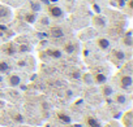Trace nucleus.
<instances>
[{
    "instance_id": "nucleus-28",
    "label": "nucleus",
    "mask_w": 133,
    "mask_h": 127,
    "mask_svg": "<svg viewBox=\"0 0 133 127\" xmlns=\"http://www.w3.org/2000/svg\"><path fill=\"white\" fill-rule=\"evenodd\" d=\"M0 82H3V75L0 74Z\"/></svg>"
},
{
    "instance_id": "nucleus-15",
    "label": "nucleus",
    "mask_w": 133,
    "mask_h": 127,
    "mask_svg": "<svg viewBox=\"0 0 133 127\" xmlns=\"http://www.w3.org/2000/svg\"><path fill=\"white\" fill-rule=\"evenodd\" d=\"M56 117H57V119H59L61 123H64V124H72V118H71L68 114H65L64 112H59V113L56 114Z\"/></svg>"
},
{
    "instance_id": "nucleus-5",
    "label": "nucleus",
    "mask_w": 133,
    "mask_h": 127,
    "mask_svg": "<svg viewBox=\"0 0 133 127\" xmlns=\"http://www.w3.org/2000/svg\"><path fill=\"white\" fill-rule=\"evenodd\" d=\"M120 123L123 127H133V112L132 110H127L120 119Z\"/></svg>"
},
{
    "instance_id": "nucleus-13",
    "label": "nucleus",
    "mask_w": 133,
    "mask_h": 127,
    "mask_svg": "<svg viewBox=\"0 0 133 127\" xmlns=\"http://www.w3.org/2000/svg\"><path fill=\"white\" fill-rule=\"evenodd\" d=\"M101 93H102V96H104V97H110V96L114 95V87L110 86V84H107V83H104V84H102Z\"/></svg>"
},
{
    "instance_id": "nucleus-25",
    "label": "nucleus",
    "mask_w": 133,
    "mask_h": 127,
    "mask_svg": "<svg viewBox=\"0 0 133 127\" xmlns=\"http://www.w3.org/2000/svg\"><path fill=\"white\" fill-rule=\"evenodd\" d=\"M82 79H84V82H85L86 84H91V83H93V77H91L90 74H85V75L82 77Z\"/></svg>"
},
{
    "instance_id": "nucleus-24",
    "label": "nucleus",
    "mask_w": 133,
    "mask_h": 127,
    "mask_svg": "<svg viewBox=\"0 0 133 127\" xmlns=\"http://www.w3.org/2000/svg\"><path fill=\"white\" fill-rule=\"evenodd\" d=\"M103 127H123V126H121V123H120L119 121H115V119H114V121L107 122Z\"/></svg>"
},
{
    "instance_id": "nucleus-20",
    "label": "nucleus",
    "mask_w": 133,
    "mask_h": 127,
    "mask_svg": "<svg viewBox=\"0 0 133 127\" xmlns=\"http://www.w3.org/2000/svg\"><path fill=\"white\" fill-rule=\"evenodd\" d=\"M127 101H128V97H127L125 93L120 92V93H116V95H115V102H116V104L124 105V104H127Z\"/></svg>"
},
{
    "instance_id": "nucleus-17",
    "label": "nucleus",
    "mask_w": 133,
    "mask_h": 127,
    "mask_svg": "<svg viewBox=\"0 0 133 127\" xmlns=\"http://www.w3.org/2000/svg\"><path fill=\"white\" fill-rule=\"evenodd\" d=\"M63 51L66 53V54H73L76 52V44L72 43V42H66L64 45H63Z\"/></svg>"
},
{
    "instance_id": "nucleus-19",
    "label": "nucleus",
    "mask_w": 133,
    "mask_h": 127,
    "mask_svg": "<svg viewBox=\"0 0 133 127\" xmlns=\"http://www.w3.org/2000/svg\"><path fill=\"white\" fill-rule=\"evenodd\" d=\"M93 82L94 83H97V84H104L106 82H107V77L104 75V74H101V73H98V74H95L94 77H93Z\"/></svg>"
},
{
    "instance_id": "nucleus-8",
    "label": "nucleus",
    "mask_w": 133,
    "mask_h": 127,
    "mask_svg": "<svg viewBox=\"0 0 133 127\" xmlns=\"http://www.w3.org/2000/svg\"><path fill=\"white\" fill-rule=\"evenodd\" d=\"M97 45L101 51H108L111 48V42L104 36H99L97 38Z\"/></svg>"
},
{
    "instance_id": "nucleus-9",
    "label": "nucleus",
    "mask_w": 133,
    "mask_h": 127,
    "mask_svg": "<svg viewBox=\"0 0 133 127\" xmlns=\"http://www.w3.org/2000/svg\"><path fill=\"white\" fill-rule=\"evenodd\" d=\"M24 21H25L26 23H29V25H34V23L38 21V13L31 12V11L26 12V13L24 14Z\"/></svg>"
},
{
    "instance_id": "nucleus-29",
    "label": "nucleus",
    "mask_w": 133,
    "mask_h": 127,
    "mask_svg": "<svg viewBox=\"0 0 133 127\" xmlns=\"http://www.w3.org/2000/svg\"><path fill=\"white\" fill-rule=\"evenodd\" d=\"M17 2H21V0H17Z\"/></svg>"
},
{
    "instance_id": "nucleus-10",
    "label": "nucleus",
    "mask_w": 133,
    "mask_h": 127,
    "mask_svg": "<svg viewBox=\"0 0 133 127\" xmlns=\"http://www.w3.org/2000/svg\"><path fill=\"white\" fill-rule=\"evenodd\" d=\"M111 54L115 58V61H117V62H124L127 60V54L123 49H112Z\"/></svg>"
},
{
    "instance_id": "nucleus-1",
    "label": "nucleus",
    "mask_w": 133,
    "mask_h": 127,
    "mask_svg": "<svg viewBox=\"0 0 133 127\" xmlns=\"http://www.w3.org/2000/svg\"><path fill=\"white\" fill-rule=\"evenodd\" d=\"M13 18V11L7 7L0 4V22H9Z\"/></svg>"
},
{
    "instance_id": "nucleus-12",
    "label": "nucleus",
    "mask_w": 133,
    "mask_h": 127,
    "mask_svg": "<svg viewBox=\"0 0 133 127\" xmlns=\"http://www.w3.org/2000/svg\"><path fill=\"white\" fill-rule=\"evenodd\" d=\"M85 122H86V126L88 127H103V124L99 122V119H97L93 115H88L86 119H85Z\"/></svg>"
},
{
    "instance_id": "nucleus-21",
    "label": "nucleus",
    "mask_w": 133,
    "mask_h": 127,
    "mask_svg": "<svg viewBox=\"0 0 133 127\" xmlns=\"http://www.w3.org/2000/svg\"><path fill=\"white\" fill-rule=\"evenodd\" d=\"M30 49H31V47H30L29 43H20L17 45V52L18 53H28V52H30Z\"/></svg>"
},
{
    "instance_id": "nucleus-27",
    "label": "nucleus",
    "mask_w": 133,
    "mask_h": 127,
    "mask_svg": "<svg viewBox=\"0 0 133 127\" xmlns=\"http://www.w3.org/2000/svg\"><path fill=\"white\" fill-rule=\"evenodd\" d=\"M4 105H5V102H4L3 100H0V108H3Z\"/></svg>"
},
{
    "instance_id": "nucleus-30",
    "label": "nucleus",
    "mask_w": 133,
    "mask_h": 127,
    "mask_svg": "<svg viewBox=\"0 0 133 127\" xmlns=\"http://www.w3.org/2000/svg\"><path fill=\"white\" fill-rule=\"evenodd\" d=\"M68 127H69V126H68Z\"/></svg>"
},
{
    "instance_id": "nucleus-11",
    "label": "nucleus",
    "mask_w": 133,
    "mask_h": 127,
    "mask_svg": "<svg viewBox=\"0 0 133 127\" xmlns=\"http://www.w3.org/2000/svg\"><path fill=\"white\" fill-rule=\"evenodd\" d=\"M3 52L7 56H13L17 53V45H15L13 43H7L5 45H3Z\"/></svg>"
},
{
    "instance_id": "nucleus-7",
    "label": "nucleus",
    "mask_w": 133,
    "mask_h": 127,
    "mask_svg": "<svg viewBox=\"0 0 133 127\" xmlns=\"http://www.w3.org/2000/svg\"><path fill=\"white\" fill-rule=\"evenodd\" d=\"M21 81L22 79H21V77L18 74H9V77L7 79V83H8V86L11 88H16V87H18L21 84Z\"/></svg>"
},
{
    "instance_id": "nucleus-22",
    "label": "nucleus",
    "mask_w": 133,
    "mask_h": 127,
    "mask_svg": "<svg viewBox=\"0 0 133 127\" xmlns=\"http://www.w3.org/2000/svg\"><path fill=\"white\" fill-rule=\"evenodd\" d=\"M47 53H48V56L52 57V58H60L61 54H63L61 51L57 49V48H48V49H47Z\"/></svg>"
},
{
    "instance_id": "nucleus-4",
    "label": "nucleus",
    "mask_w": 133,
    "mask_h": 127,
    "mask_svg": "<svg viewBox=\"0 0 133 127\" xmlns=\"http://www.w3.org/2000/svg\"><path fill=\"white\" fill-rule=\"evenodd\" d=\"M47 12H48V16L52 17V18H55V20H59V18H63L64 17V11L59 5H48Z\"/></svg>"
},
{
    "instance_id": "nucleus-14",
    "label": "nucleus",
    "mask_w": 133,
    "mask_h": 127,
    "mask_svg": "<svg viewBox=\"0 0 133 127\" xmlns=\"http://www.w3.org/2000/svg\"><path fill=\"white\" fill-rule=\"evenodd\" d=\"M11 70H12V65L8 61H5V60L0 61V74H8V73H11Z\"/></svg>"
},
{
    "instance_id": "nucleus-23",
    "label": "nucleus",
    "mask_w": 133,
    "mask_h": 127,
    "mask_svg": "<svg viewBox=\"0 0 133 127\" xmlns=\"http://www.w3.org/2000/svg\"><path fill=\"white\" fill-rule=\"evenodd\" d=\"M38 20H39V23L42 25V26H50V17L48 16H42V17H38Z\"/></svg>"
},
{
    "instance_id": "nucleus-6",
    "label": "nucleus",
    "mask_w": 133,
    "mask_h": 127,
    "mask_svg": "<svg viewBox=\"0 0 133 127\" xmlns=\"http://www.w3.org/2000/svg\"><path fill=\"white\" fill-rule=\"evenodd\" d=\"M48 27H50L48 34H50V36L54 38V39H60V38H63V36L65 35L63 27H60V26H48Z\"/></svg>"
},
{
    "instance_id": "nucleus-3",
    "label": "nucleus",
    "mask_w": 133,
    "mask_h": 127,
    "mask_svg": "<svg viewBox=\"0 0 133 127\" xmlns=\"http://www.w3.org/2000/svg\"><path fill=\"white\" fill-rule=\"evenodd\" d=\"M119 86L121 90H125V91H129L133 86V78L130 74H123L119 79Z\"/></svg>"
},
{
    "instance_id": "nucleus-16",
    "label": "nucleus",
    "mask_w": 133,
    "mask_h": 127,
    "mask_svg": "<svg viewBox=\"0 0 133 127\" xmlns=\"http://www.w3.org/2000/svg\"><path fill=\"white\" fill-rule=\"evenodd\" d=\"M121 43H123V45L127 47V48H130V47L133 45V39H132V33H130V31H128L125 35H123Z\"/></svg>"
},
{
    "instance_id": "nucleus-18",
    "label": "nucleus",
    "mask_w": 133,
    "mask_h": 127,
    "mask_svg": "<svg viewBox=\"0 0 133 127\" xmlns=\"http://www.w3.org/2000/svg\"><path fill=\"white\" fill-rule=\"evenodd\" d=\"M29 8L31 12H35V13H39L42 11V4L38 2V0H31L29 3Z\"/></svg>"
},
{
    "instance_id": "nucleus-2",
    "label": "nucleus",
    "mask_w": 133,
    "mask_h": 127,
    "mask_svg": "<svg viewBox=\"0 0 133 127\" xmlns=\"http://www.w3.org/2000/svg\"><path fill=\"white\" fill-rule=\"evenodd\" d=\"M91 22H93V26L95 29H104L108 23V20L106 16L101 14V13H97L93 18H91Z\"/></svg>"
},
{
    "instance_id": "nucleus-26",
    "label": "nucleus",
    "mask_w": 133,
    "mask_h": 127,
    "mask_svg": "<svg viewBox=\"0 0 133 127\" xmlns=\"http://www.w3.org/2000/svg\"><path fill=\"white\" fill-rule=\"evenodd\" d=\"M15 119H16L17 122H24V117H22V114H15Z\"/></svg>"
}]
</instances>
